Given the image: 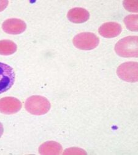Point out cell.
<instances>
[{
  "label": "cell",
  "mask_w": 138,
  "mask_h": 155,
  "mask_svg": "<svg viewBox=\"0 0 138 155\" xmlns=\"http://www.w3.org/2000/svg\"><path fill=\"white\" fill-rule=\"evenodd\" d=\"M15 81V72L9 65L0 63V94L9 90Z\"/></svg>",
  "instance_id": "obj_4"
},
{
  "label": "cell",
  "mask_w": 138,
  "mask_h": 155,
  "mask_svg": "<svg viewBox=\"0 0 138 155\" xmlns=\"http://www.w3.org/2000/svg\"><path fill=\"white\" fill-rule=\"evenodd\" d=\"M25 108L29 113L35 115H42L47 114L50 109L49 100L41 96H32L25 102Z\"/></svg>",
  "instance_id": "obj_2"
},
{
  "label": "cell",
  "mask_w": 138,
  "mask_h": 155,
  "mask_svg": "<svg viewBox=\"0 0 138 155\" xmlns=\"http://www.w3.org/2000/svg\"><path fill=\"white\" fill-rule=\"evenodd\" d=\"M137 63L126 62L120 65L117 73L120 78L128 82H137L138 80Z\"/></svg>",
  "instance_id": "obj_5"
},
{
  "label": "cell",
  "mask_w": 138,
  "mask_h": 155,
  "mask_svg": "<svg viewBox=\"0 0 138 155\" xmlns=\"http://www.w3.org/2000/svg\"><path fill=\"white\" fill-rule=\"evenodd\" d=\"M63 151L62 145L53 141L45 142L39 148L41 154H60Z\"/></svg>",
  "instance_id": "obj_10"
},
{
  "label": "cell",
  "mask_w": 138,
  "mask_h": 155,
  "mask_svg": "<svg viewBox=\"0 0 138 155\" xmlns=\"http://www.w3.org/2000/svg\"><path fill=\"white\" fill-rule=\"evenodd\" d=\"M22 103L17 98L6 97L0 99V112L10 115L18 112L22 108Z\"/></svg>",
  "instance_id": "obj_6"
},
{
  "label": "cell",
  "mask_w": 138,
  "mask_h": 155,
  "mask_svg": "<svg viewBox=\"0 0 138 155\" xmlns=\"http://www.w3.org/2000/svg\"><path fill=\"white\" fill-rule=\"evenodd\" d=\"M99 38L92 33H81L73 39V44L76 47L84 50H90L95 48L99 44Z\"/></svg>",
  "instance_id": "obj_3"
},
{
  "label": "cell",
  "mask_w": 138,
  "mask_h": 155,
  "mask_svg": "<svg viewBox=\"0 0 138 155\" xmlns=\"http://www.w3.org/2000/svg\"><path fill=\"white\" fill-rule=\"evenodd\" d=\"M68 18L74 23H82L87 21L89 17V12L85 9L75 8L71 9L68 13Z\"/></svg>",
  "instance_id": "obj_9"
},
{
  "label": "cell",
  "mask_w": 138,
  "mask_h": 155,
  "mask_svg": "<svg viewBox=\"0 0 138 155\" xmlns=\"http://www.w3.org/2000/svg\"><path fill=\"white\" fill-rule=\"evenodd\" d=\"M137 36H128L120 40L115 46L117 54L122 57H137Z\"/></svg>",
  "instance_id": "obj_1"
},
{
  "label": "cell",
  "mask_w": 138,
  "mask_h": 155,
  "mask_svg": "<svg viewBox=\"0 0 138 155\" xmlns=\"http://www.w3.org/2000/svg\"><path fill=\"white\" fill-rule=\"evenodd\" d=\"M17 45L12 41H0V55H10L17 51Z\"/></svg>",
  "instance_id": "obj_11"
},
{
  "label": "cell",
  "mask_w": 138,
  "mask_h": 155,
  "mask_svg": "<svg viewBox=\"0 0 138 155\" xmlns=\"http://www.w3.org/2000/svg\"><path fill=\"white\" fill-rule=\"evenodd\" d=\"M8 1H2V0H0V12L3 11L6 8V7L8 5Z\"/></svg>",
  "instance_id": "obj_14"
},
{
  "label": "cell",
  "mask_w": 138,
  "mask_h": 155,
  "mask_svg": "<svg viewBox=\"0 0 138 155\" xmlns=\"http://www.w3.org/2000/svg\"><path fill=\"white\" fill-rule=\"evenodd\" d=\"M126 28L132 31H137V15H129L124 19Z\"/></svg>",
  "instance_id": "obj_12"
},
{
  "label": "cell",
  "mask_w": 138,
  "mask_h": 155,
  "mask_svg": "<svg viewBox=\"0 0 138 155\" xmlns=\"http://www.w3.org/2000/svg\"><path fill=\"white\" fill-rule=\"evenodd\" d=\"M123 5L125 9L130 12H137V1H125Z\"/></svg>",
  "instance_id": "obj_13"
},
{
  "label": "cell",
  "mask_w": 138,
  "mask_h": 155,
  "mask_svg": "<svg viewBox=\"0 0 138 155\" xmlns=\"http://www.w3.org/2000/svg\"><path fill=\"white\" fill-rule=\"evenodd\" d=\"M121 25L116 22H107L102 25L99 28L101 36L106 38H113L119 36L122 32Z\"/></svg>",
  "instance_id": "obj_8"
},
{
  "label": "cell",
  "mask_w": 138,
  "mask_h": 155,
  "mask_svg": "<svg viewBox=\"0 0 138 155\" xmlns=\"http://www.w3.org/2000/svg\"><path fill=\"white\" fill-rule=\"evenodd\" d=\"M3 31L11 35H19L25 31L26 25L22 20L18 18H10L6 20L2 25Z\"/></svg>",
  "instance_id": "obj_7"
},
{
  "label": "cell",
  "mask_w": 138,
  "mask_h": 155,
  "mask_svg": "<svg viewBox=\"0 0 138 155\" xmlns=\"http://www.w3.org/2000/svg\"><path fill=\"white\" fill-rule=\"evenodd\" d=\"M3 131H4L3 126V124L1 123H0V137H1L3 135Z\"/></svg>",
  "instance_id": "obj_15"
}]
</instances>
